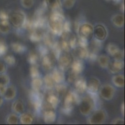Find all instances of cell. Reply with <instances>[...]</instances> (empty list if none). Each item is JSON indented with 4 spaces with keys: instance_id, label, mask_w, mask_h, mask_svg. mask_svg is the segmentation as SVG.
Wrapping results in <instances>:
<instances>
[{
    "instance_id": "cell-17",
    "label": "cell",
    "mask_w": 125,
    "mask_h": 125,
    "mask_svg": "<svg viewBox=\"0 0 125 125\" xmlns=\"http://www.w3.org/2000/svg\"><path fill=\"white\" fill-rule=\"evenodd\" d=\"M124 67H125V63L123 60L114 59L112 61H110L107 69L111 74H115L121 72L123 69Z\"/></svg>"
},
{
    "instance_id": "cell-43",
    "label": "cell",
    "mask_w": 125,
    "mask_h": 125,
    "mask_svg": "<svg viewBox=\"0 0 125 125\" xmlns=\"http://www.w3.org/2000/svg\"><path fill=\"white\" fill-rule=\"evenodd\" d=\"M78 77H79V74H76L74 72L70 71L68 76V81L70 83H73Z\"/></svg>"
},
{
    "instance_id": "cell-37",
    "label": "cell",
    "mask_w": 125,
    "mask_h": 125,
    "mask_svg": "<svg viewBox=\"0 0 125 125\" xmlns=\"http://www.w3.org/2000/svg\"><path fill=\"white\" fill-rule=\"evenodd\" d=\"M3 60H4V62L6 63V65L10 66H14L16 63V59L15 57L12 55H4L3 56Z\"/></svg>"
},
{
    "instance_id": "cell-1",
    "label": "cell",
    "mask_w": 125,
    "mask_h": 125,
    "mask_svg": "<svg viewBox=\"0 0 125 125\" xmlns=\"http://www.w3.org/2000/svg\"><path fill=\"white\" fill-rule=\"evenodd\" d=\"M65 22V16L62 11H52L48 20V26L51 33L55 36H60L63 31Z\"/></svg>"
},
{
    "instance_id": "cell-35",
    "label": "cell",
    "mask_w": 125,
    "mask_h": 125,
    "mask_svg": "<svg viewBox=\"0 0 125 125\" xmlns=\"http://www.w3.org/2000/svg\"><path fill=\"white\" fill-rule=\"evenodd\" d=\"M6 122L8 125H17L19 123V114L15 113H10L6 117Z\"/></svg>"
},
{
    "instance_id": "cell-7",
    "label": "cell",
    "mask_w": 125,
    "mask_h": 125,
    "mask_svg": "<svg viewBox=\"0 0 125 125\" xmlns=\"http://www.w3.org/2000/svg\"><path fill=\"white\" fill-rule=\"evenodd\" d=\"M57 60L59 66L58 68L65 72L70 68L72 63L73 60V58L70 51H62L59 55Z\"/></svg>"
},
{
    "instance_id": "cell-12",
    "label": "cell",
    "mask_w": 125,
    "mask_h": 125,
    "mask_svg": "<svg viewBox=\"0 0 125 125\" xmlns=\"http://www.w3.org/2000/svg\"><path fill=\"white\" fill-rule=\"evenodd\" d=\"M108 32L106 27L103 24H98L94 26V36L95 39L100 42H103L106 40Z\"/></svg>"
},
{
    "instance_id": "cell-45",
    "label": "cell",
    "mask_w": 125,
    "mask_h": 125,
    "mask_svg": "<svg viewBox=\"0 0 125 125\" xmlns=\"http://www.w3.org/2000/svg\"><path fill=\"white\" fill-rule=\"evenodd\" d=\"M7 71V66L4 62L0 61V74L5 73Z\"/></svg>"
},
{
    "instance_id": "cell-39",
    "label": "cell",
    "mask_w": 125,
    "mask_h": 125,
    "mask_svg": "<svg viewBox=\"0 0 125 125\" xmlns=\"http://www.w3.org/2000/svg\"><path fill=\"white\" fill-rule=\"evenodd\" d=\"M10 83V78L6 73H2L0 74V85L8 86Z\"/></svg>"
},
{
    "instance_id": "cell-23",
    "label": "cell",
    "mask_w": 125,
    "mask_h": 125,
    "mask_svg": "<svg viewBox=\"0 0 125 125\" xmlns=\"http://www.w3.org/2000/svg\"><path fill=\"white\" fill-rule=\"evenodd\" d=\"M17 96V89L15 86L9 84L6 88L5 93L3 95L4 100L11 101L15 99Z\"/></svg>"
},
{
    "instance_id": "cell-13",
    "label": "cell",
    "mask_w": 125,
    "mask_h": 125,
    "mask_svg": "<svg viewBox=\"0 0 125 125\" xmlns=\"http://www.w3.org/2000/svg\"><path fill=\"white\" fill-rule=\"evenodd\" d=\"M106 51L115 60H123L124 51L121 50L116 44L112 43L108 44L106 46Z\"/></svg>"
},
{
    "instance_id": "cell-27",
    "label": "cell",
    "mask_w": 125,
    "mask_h": 125,
    "mask_svg": "<svg viewBox=\"0 0 125 125\" xmlns=\"http://www.w3.org/2000/svg\"><path fill=\"white\" fill-rule=\"evenodd\" d=\"M112 83L117 88H122L125 86V76L123 74H115L111 78Z\"/></svg>"
},
{
    "instance_id": "cell-8",
    "label": "cell",
    "mask_w": 125,
    "mask_h": 125,
    "mask_svg": "<svg viewBox=\"0 0 125 125\" xmlns=\"http://www.w3.org/2000/svg\"><path fill=\"white\" fill-rule=\"evenodd\" d=\"M29 98L34 110L37 113L41 112L43 104L42 95L40 92H37L32 90L29 95Z\"/></svg>"
},
{
    "instance_id": "cell-40",
    "label": "cell",
    "mask_w": 125,
    "mask_h": 125,
    "mask_svg": "<svg viewBox=\"0 0 125 125\" xmlns=\"http://www.w3.org/2000/svg\"><path fill=\"white\" fill-rule=\"evenodd\" d=\"M8 51V46L5 41L0 40V57H3Z\"/></svg>"
},
{
    "instance_id": "cell-4",
    "label": "cell",
    "mask_w": 125,
    "mask_h": 125,
    "mask_svg": "<svg viewBox=\"0 0 125 125\" xmlns=\"http://www.w3.org/2000/svg\"><path fill=\"white\" fill-rule=\"evenodd\" d=\"M27 20L26 14L22 10H13L9 12L8 21L11 26L16 29L23 28Z\"/></svg>"
},
{
    "instance_id": "cell-2",
    "label": "cell",
    "mask_w": 125,
    "mask_h": 125,
    "mask_svg": "<svg viewBox=\"0 0 125 125\" xmlns=\"http://www.w3.org/2000/svg\"><path fill=\"white\" fill-rule=\"evenodd\" d=\"M78 103L79 111L85 116H88L94 111L96 106L95 98L90 95L80 98Z\"/></svg>"
},
{
    "instance_id": "cell-6",
    "label": "cell",
    "mask_w": 125,
    "mask_h": 125,
    "mask_svg": "<svg viewBox=\"0 0 125 125\" xmlns=\"http://www.w3.org/2000/svg\"><path fill=\"white\" fill-rule=\"evenodd\" d=\"M94 26L88 22L80 24L77 28L78 37L90 41L94 37Z\"/></svg>"
},
{
    "instance_id": "cell-9",
    "label": "cell",
    "mask_w": 125,
    "mask_h": 125,
    "mask_svg": "<svg viewBox=\"0 0 125 125\" xmlns=\"http://www.w3.org/2000/svg\"><path fill=\"white\" fill-rule=\"evenodd\" d=\"M116 89L114 86L110 84L101 85L98 91V95L102 99L106 101H110L114 98Z\"/></svg>"
},
{
    "instance_id": "cell-5",
    "label": "cell",
    "mask_w": 125,
    "mask_h": 125,
    "mask_svg": "<svg viewBox=\"0 0 125 125\" xmlns=\"http://www.w3.org/2000/svg\"><path fill=\"white\" fill-rule=\"evenodd\" d=\"M107 113L103 109H97L88 115L87 123L90 125H102L106 121Z\"/></svg>"
},
{
    "instance_id": "cell-16",
    "label": "cell",
    "mask_w": 125,
    "mask_h": 125,
    "mask_svg": "<svg viewBox=\"0 0 125 125\" xmlns=\"http://www.w3.org/2000/svg\"><path fill=\"white\" fill-rule=\"evenodd\" d=\"M72 50L73 51L72 55L73 59H81L83 61L88 59V54H89V50H88V48L77 46Z\"/></svg>"
},
{
    "instance_id": "cell-44",
    "label": "cell",
    "mask_w": 125,
    "mask_h": 125,
    "mask_svg": "<svg viewBox=\"0 0 125 125\" xmlns=\"http://www.w3.org/2000/svg\"><path fill=\"white\" fill-rule=\"evenodd\" d=\"M9 12L4 10H0V20H8Z\"/></svg>"
},
{
    "instance_id": "cell-18",
    "label": "cell",
    "mask_w": 125,
    "mask_h": 125,
    "mask_svg": "<svg viewBox=\"0 0 125 125\" xmlns=\"http://www.w3.org/2000/svg\"><path fill=\"white\" fill-rule=\"evenodd\" d=\"M74 91L78 95H83L87 91V80L83 77H79L73 83Z\"/></svg>"
},
{
    "instance_id": "cell-20",
    "label": "cell",
    "mask_w": 125,
    "mask_h": 125,
    "mask_svg": "<svg viewBox=\"0 0 125 125\" xmlns=\"http://www.w3.org/2000/svg\"><path fill=\"white\" fill-rule=\"evenodd\" d=\"M51 76L54 80L55 84H60L62 83H65V74L63 71L59 68H55L52 69Z\"/></svg>"
},
{
    "instance_id": "cell-28",
    "label": "cell",
    "mask_w": 125,
    "mask_h": 125,
    "mask_svg": "<svg viewBox=\"0 0 125 125\" xmlns=\"http://www.w3.org/2000/svg\"><path fill=\"white\" fill-rule=\"evenodd\" d=\"M43 87H44V83H43V80L41 78L38 77L32 79V90H33L34 91H37V92H40Z\"/></svg>"
},
{
    "instance_id": "cell-33",
    "label": "cell",
    "mask_w": 125,
    "mask_h": 125,
    "mask_svg": "<svg viewBox=\"0 0 125 125\" xmlns=\"http://www.w3.org/2000/svg\"><path fill=\"white\" fill-rule=\"evenodd\" d=\"M11 29V26L8 20H0V33L7 34Z\"/></svg>"
},
{
    "instance_id": "cell-11",
    "label": "cell",
    "mask_w": 125,
    "mask_h": 125,
    "mask_svg": "<svg viewBox=\"0 0 125 125\" xmlns=\"http://www.w3.org/2000/svg\"><path fill=\"white\" fill-rule=\"evenodd\" d=\"M56 61L57 58L52 53H47L45 55L42 56V67L44 69V70L47 71L52 70V69L55 67V63Z\"/></svg>"
},
{
    "instance_id": "cell-32",
    "label": "cell",
    "mask_w": 125,
    "mask_h": 125,
    "mask_svg": "<svg viewBox=\"0 0 125 125\" xmlns=\"http://www.w3.org/2000/svg\"><path fill=\"white\" fill-rule=\"evenodd\" d=\"M54 91L57 93L59 96L63 97L65 93L68 91V87L65 83L56 84L54 87Z\"/></svg>"
},
{
    "instance_id": "cell-15",
    "label": "cell",
    "mask_w": 125,
    "mask_h": 125,
    "mask_svg": "<svg viewBox=\"0 0 125 125\" xmlns=\"http://www.w3.org/2000/svg\"><path fill=\"white\" fill-rule=\"evenodd\" d=\"M42 110H44L43 112V120L46 124H52L56 121L57 114L54 109L42 105Z\"/></svg>"
},
{
    "instance_id": "cell-25",
    "label": "cell",
    "mask_w": 125,
    "mask_h": 125,
    "mask_svg": "<svg viewBox=\"0 0 125 125\" xmlns=\"http://www.w3.org/2000/svg\"><path fill=\"white\" fill-rule=\"evenodd\" d=\"M11 110L13 113H15L19 115L24 111L25 105L24 104V102L21 99L14 100L11 105Z\"/></svg>"
},
{
    "instance_id": "cell-14",
    "label": "cell",
    "mask_w": 125,
    "mask_h": 125,
    "mask_svg": "<svg viewBox=\"0 0 125 125\" xmlns=\"http://www.w3.org/2000/svg\"><path fill=\"white\" fill-rule=\"evenodd\" d=\"M49 93H47V95L45 96V100L44 104L47 106H49L52 109H55L58 107L60 103L59 96L57 95L56 93L52 90H48Z\"/></svg>"
},
{
    "instance_id": "cell-50",
    "label": "cell",
    "mask_w": 125,
    "mask_h": 125,
    "mask_svg": "<svg viewBox=\"0 0 125 125\" xmlns=\"http://www.w3.org/2000/svg\"><path fill=\"white\" fill-rule=\"evenodd\" d=\"M106 1H113L115 2V3H119L120 1H121V0H106Z\"/></svg>"
},
{
    "instance_id": "cell-24",
    "label": "cell",
    "mask_w": 125,
    "mask_h": 125,
    "mask_svg": "<svg viewBox=\"0 0 125 125\" xmlns=\"http://www.w3.org/2000/svg\"><path fill=\"white\" fill-rule=\"evenodd\" d=\"M44 4L52 11H62L61 0H45Z\"/></svg>"
},
{
    "instance_id": "cell-19",
    "label": "cell",
    "mask_w": 125,
    "mask_h": 125,
    "mask_svg": "<svg viewBox=\"0 0 125 125\" xmlns=\"http://www.w3.org/2000/svg\"><path fill=\"white\" fill-rule=\"evenodd\" d=\"M44 34L45 33L42 28H34L31 29L29 39L33 43H38L43 40Z\"/></svg>"
},
{
    "instance_id": "cell-47",
    "label": "cell",
    "mask_w": 125,
    "mask_h": 125,
    "mask_svg": "<svg viewBox=\"0 0 125 125\" xmlns=\"http://www.w3.org/2000/svg\"><path fill=\"white\" fill-rule=\"evenodd\" d=\"M6 88H7V86H6L0 85V95L3 96V95H4V93L6 91Z\"/></svg>"
},
{
    "instance_id": "cell-10",
    "label": "cell",
    "mask_w": 125,
    "mask_h": 125,
    "mask_svg": "<svg viewBox=\"0 0 125 125\" xmlns=\"http://www.w3.org/2000/svg\"><path fill=\"white\" fill-rule=\"evenodd\" d=\"M101 81L96 77H92L87 81V92L91 96H96L101 86Z\"/></svg>"
},
{
    "instance_id": "cell-3",
    "label": "cell",
    "mask_w": 125,
    "mask_h": 125,
    "mask_svg": "<svg viewBox=\"0 0 125 125\" xmlns=\"http://www.w3.org/2000/svg\"><path fill=\"white\" fill-rule=\"evenodd\" d=\"M79 95L74 91H68L63 96L62 112L65 114H70L72 112L75 105L79 101Z\"/></svg>"
},
{
    "instance_id": "cell-29",
    "label": "cell",
    "mask_w": 125,
    "mask_h": 125,
    "mask_svg": "<svg viewBox=\"0 0 125 125\" xmlns=\"http://www.w3.org/2000/svg\"><path fill=\"white\" fill-rule=\"evenodd\" d=\"M43 83H44V87H45L47 90H52L54 89L55 83L54 80L52 79L51 74H47L44 77Z\"/></svg>"
},
{
    "instance_id": "cell-31",
    "label": "cell",
    "mask_w": 125,
    "mask_h": 125,
    "mask_svg": "<svg viewBox=\"0 0 125 125\" xmlns=\"http://www.w3.org/2000/svg\"><path fill=\"white\" fill-rule=\"evenodd\" d=\"M96 61H97L98 65L102 69H107L108 66L110 62V57L107 55H101L100 56H98Z\"/></svg>"
},
{
    "instance_id": "cell-41",
    "label": "cell",
    "mask_w": 125,
    "mask_h": 125,
    "mask_svg": "<svg viewBox=\"0 0 125 125\" xmlns=\"http://www.w3.org/2000/svg\"><path fill=\"white\" fill-rule=\"evenodd\" d=\"M75 3L76 0H62L61 1L62 7L67 10H70L72 8L75 4Z\"/></svg>"
},
{
    "instance_id": "cell-34",
    "label": "cell",
    "mask_w": 125,
    "mask_h": 125,
    "mask_svg": "<svg viewBox=\"0 0 125 125\" xmlns=\"http://www.w3.org/2000/svg\"><path fill=\"white\" fill-rule=\"evenodd\" d=\"M39 60V55L36 51H31L28 56V61L30 65H37Z\"/></svg>"
},
{
    "instance_id": "cell-49",
    "label": "cell",
    "mask_w": 125,
    "mask_h": 125,
    "mask_svg": "<svg viewBox=\"0 0 125 125\" xmlns=\"http://www.w3.org/2000/svg\"><path fill=\"white\" fill-rule=\"evenodd\" d=\"M121 113H122L123 115H124V112H125V105H124V103H122V105H121Z\"/></svg>"
},
{
    "instance_id": "cell-38",
    "label": "cell",
    "mask_w": 125,
    "mask_h": 125,
    "mask_svg": "<svg viewBox=\"0 0 125 125\" xmlns=\"http://www.w3.org/2000/svg\"><path fill=\"white\" fill-rule=\"evenodd\" d=\"M102 47V42L97 41L95 39L91 44V52L97 53L100 50Z\"/></svg>"
},
{
    "instance_id": "cell-26",
    "label": "cell",
    "mask_w": 125,
    "mask_h": 125,
    "mask_svg": "<svg viewBox=\"0 0 125 125\" xmlns=\"http://www.w3.org/2000/svg\"><path fill=\"white\" fill-rule=\"evenodd\" d=\"M111 21L115 27L121 28L125 25V16L123 14H116L111 17Z\"/></svg>"
},
{
    "instance_id": "cell-36",
    "label": "cell",
    "mask_w": 125,
    "mask_h": 125,
    "mask_svg": "<svg viewBox=\"0 0 125 125\" xmlns=\"http://www.w3.org/2000/svg\"><path fill=\"white\" fill-rule=\"evenodd\" d=\"M29 73H30V76L32 79L41 77L40 70L37 65H31V67L30 68V69H29Z\"/></svg>"
},
{
    "instance_id": "cell-22",
    "label": "cell",
    "mask_w": 125,
    "mask_h": 125,
    "mask_svg": "<svg viewBox=\"0 0 125 125\" xmlns=\"http://www.w3.org/2000/svg\"><path fill=\"white\" fill-rule=\"evenodd\" d=\"M34 121V116L30 112H24L19 115V121L21 125H31Z\"/></svg>"
},
{
    "instance_id": "cell-46",
    "label": "cell",
    "mask_w": 125,
    "mask_h": 125,
    "mask_svg": "<svg viewBox=\"0 0 125 125\" xmlns=\"http://www.w3.org/2000/svg\"><path fill=\"white\" fill-rule=\"evenodd\" d=\"M125 123V120L122 118H116L111 121V124L113 125H121Z\"/></svg>"
},
{
    "instance_id": "cell-30",
    "label": "cell",
    "mask_w": 125,
    "mask_h": 125,
    "mask_svg": "<svg viewBox=\"0 0 125 125\" xmlns=\"http://www.w3.org/2000/svg\"><path fill=\"white\" fill-rule=\"evenodd\" d=\"M11 48L12 51L17 54H23L27 51V47L19 42H14L11 43Z\"/></svg>"
},
{
    "instance_id": "cell-48",
    "label": "cell",
    "mask_w": 125,
    "mask_h": 125,
    "mask_svg": "<svg viewBox=\"0 0 125 125\" xmlns=\"http://www.w3.org/2000/svg\"><path fill=\"white\" fill-rule=\"evenodd\" d=\"M4 101V98H3V96H2V95H0V107L3 105Z\"/></svg>"
},
{
    "instance_id": "cell-21",
    "label": "cell",
    "mask_w": 125,
    "mask_h": 125,
    "mask_svg": "<svg viewBox=\"0 0 125 125\" xmlns=\"http://www.w3.org/2000/svg\"><path fill=\"white\" fill-rule=\"evenodd\" d=\"M70 68V71L80 75V74L85 69V64L83 61L81 59H73Z\"/></svg>"
},
{
    "instance_id": "cell-42",
    "label": "cell",
    "mask_w": 125,
    "mask_h": 125,
    "mask_svg": "<svg viewBox=\"0 0 125 125\" xmlns=\"http://www.w3.org/2000/svg\"><path fill=\"white\" fill-rule=\"evenodd\" d=\"M21 4L26 9H30L34 5V0H20Z\"/></svg>"
}]
</instances>
